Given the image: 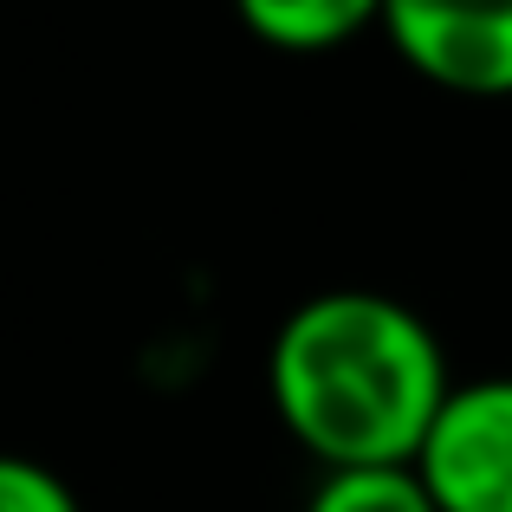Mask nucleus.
<instances>
[{
	"mask_svg": "<svg viewBox=\"0 0 512 512\" xmlns=\"http://www.w3.org/2000/svg\"><path fill=\"white\" fill-rule=\"evenodd\" d=\"M415 474L441 512H512V376L448 389Z\"/></svg>",
	"mask_w": 512,
	"mask_h": 512,
	"instance_id": "7ed1b4c3",
	"label": "nucleus"
},
{
	"mask_svg": "<svg viewBox=\"0 0 512 512\" xmlns=\"http://www.w3.org/2000/svg\"><path fill=\"white\" fill-rule=\"evenodd\" d=\"M234 20L279 52H331L383 26V0H234Z\"/></svg>",
	"mask_w": 512,
	"mask_h": 512,
	"instance_id": "20e7f679",
	"label": "nucleus"
},
{
	"mask_svg": "<svg viewBox=\"0 0 512 512\" xmlns=\"http://www.w3.org/2000/svg\"><path fill=\"white\" fill-rule=\"evenodd\" d=\"M305 512H441L415 467H331Z\"/></svg>",
	"mask_w": 512,
	"mask_h": 512,
	"instance_id": "39448f33",
	"label": "nucleus"
},
{
	"mask_svg": "<svg viewBox=\"0 0 512 512\" xmlns=\"http://www.w3.org/2000/svg\"><path fill=\"white\" fill-rule=\"evenodd\" d=\"M0 512H78V493L46 461L0 454Z\"/></svg>",
	"mask_w": 512,
	"mask_h": 512,
	"instance_id": "423d86ee",
	"label": "nucleus"
},
{
	"mask_svg": "<svg viewBox=\"0 0 512 512\" xmlns=\"http://www.w3.org/2000/svg\"><path fill=\"white\" fill-rule=\"evenodd\" d=\"M273 415L312 461L415 467L441 402L448 357L428 318L383 292H318L292 305L266 350Z\"/></svg>",
	"mask_w": 512,
	"mask_h": 512,
	"instance_id": "f257e3e1",
	"label": "nucleus"
},
{
	"mask_svg": "<svg viewBox=\"0 0 512 512\" xmlns=\"http://www.w3.org/2000/svg\"><path fill=\"white\" fill-rule=\"evenodd\" d=\"M383 33L428 85L512 98V0H383Z\"/></svg>",
	"mask_w": 512,
	"mask_h": 512,
	"instance_id": "f03ea898",
	"label": "nucleus"
}]
</instances>
